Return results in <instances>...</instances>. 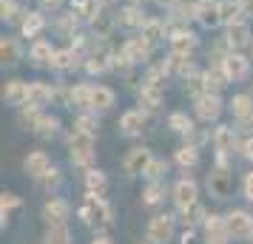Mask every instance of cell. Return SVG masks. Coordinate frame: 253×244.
I'll list each match as a JSON object with an SVG mask.
<instances>
[{"label": "cell", "mask_w": 253, "mask_h": 244, "mask_svg": "<svg viewBox=\"0 0 253 244\" xmlns=\"http://www.w3.org/2000/svg\"><path fill=\"white\" fill-rule=\"evenodd\" d=\"M40 219L46 221V227H54V224H69L71 219V202L66 196H57V193H48L43 208H40Z\"/></svg>", "instance_id": "8"}, {"label": "cell", "mask_w": 253, "mask_h": 244, "mask_svg": "<svg viewBox=\"0 0 253 244\" xmlns=\"http://www.w3.org/2000/svg\"><path fill=\"white\" fill-rule=\"evenodd\" d=\"M145 125H148V114H145L139 105L137 108L123 111L120 119H117V131H120V137H126V139H137V137H142Z\"/></svg>", "instance_id": "10"}, {"label": "cell", "mask_w": 253, "mask_h": 244, "mask_svg": "<svg viewBox=\"0 0 253 244\" xmlns=\"http://www.w3.org/2000/svg\"><path fill=\"white\" fill-rule=\"evenodd\" d=\"M205 187L211 199H216V202H228L230 193H233V171H230V165L225 162H216L205 176Z\"/></svg>", "instance_id": "3"}, {"label": "cell", "mask_w": 253, "mask_h": 244, "mask_svg": "<svg viewBox=\"0 0 253 244\" xmlns=\"http://www.w3.org/2000/svg\"><path fill=\"white\" fill-rule=\"evenodd\" d=\"M26 14H29V9H26L20 0H0V17H3V23L20 26Z\"/></svg>", "instance_id": "36"}, {"label": "cell", "mask_w": 253, "mask_h": 244, "mask_svg": "<svg viewBox=\"0 0 253 244\" xmlns=\"http://www.w3.org/2000/svg\"><path fill=\"white\" fill-rule=\"evenodd\" d=\"M165 125H168L176 137L188 139V137L196 131V116H191L188 111H171V114H168V119H165Z\"/></svg>", "instance_id": "29"}, {"label": "cell", "mask_w": 253, "mask_h": 244, "mask_svg": "<svg viewBox=\"0 0 253 244\" xmlns=\"http://www.w3.org/2000/svg\"><path fill=\"white\" fill-rule=\"evenodd\" d=\"M251 94H253V82H251Z\"/></svg>", "instance_id": "56"}, {"label": "cell", "mask_w": 253, "mask_h": 244, "mask_svg": "<svg viewBox=\"0 0 253 244\" xmlns=\"http://www.w3.org/2000/svg\"><path fill=\"white\" fill-rule=\"evenodd\" d=\"M54 51L57 46L46 40V37H37L29 43V63L35 66V69H51V60H54Z\"/></svg>", "instance_id": "19"}, {"label": "cell", "mask_w": 253, "mask_h": 244, "mask_svg": "<svg viewBox=\"0 0 253 244\" xmlns=\"http://www.w3.org/2000/svg\"><path fill=\"white\" fill-rule=\"evenodd\" d=\"M114 105H117V91L111 85H105V82H97L91 88V111L105 114V111H111Z\"/></svg>", "instance_id": "28"}, {"label": "cell", "mask_w": 253, "mask_h": 244, "mask_svg": "<svg viewBox=\"0 0 253 244\" xmlns=\"http://www.w3.org/2000/svg\"><path fill=\"white\" fill-rule=\"evenodd\" d=\"M248 51H251V60H253V43H251V48H248Z\"/></svg>", "instance_id": "54"}, {"label": "cell", "mask_w": 253, "mask_h": 244, "mask_svg": "<svg viewBox=\"0 0 253 244\" xmlns=\"http://www.w3.org/2000/svg\"><path fill=\"white\" fill-rule=\"evenodd\" d=\"M0 97H3V105H9V108H23V105L29 103V82L12 77V80L3 82Z\"/></svg>", "instance_id": "20"}, {"label": "cell", "mask_w": 253, "mask_h": 244, "mask_svg": "<svg viewBox=\"0 0 253 244\" xmlns=\"http://www.w3.org/2000/svg\"><path fill=\"white\" fill-rule=\"evenodd\" d=\"M151 159H154L151 148H145V145H134V148H128V153L123 156V171H126L128 179H137V176L145 174V168H148Z\"/></svg>", "instance_id": "16"}, {"label": "cell", "mask_w": 253, "mask_h": 244, "mask_svg": "<svg viewBox=\"0 0 253 244\" xmlns=\"http://www.w3.org/2000/svg\"><path fill=\"white\" fill-rule=\"evenodd\" d=\"M239 190H242V199H245L248 205H253V168H251V171H248L245 176H242Z\"/></svg>", "instance_id": "47"}, {"label": "cell", "mask_w": 253, "mask_h": 244, "mask_svg": "<svg viewBox=\"0 0 253 244\" xmlns=\"http://www.w3.org/2000/svg\"><path fill=\"white\" fill-rule=\"evenodd\" d=\"M202 148H196V145H191V142H182L176 151H173V168H179L182 174H191L196 165H199V159H202Z\"/></svg>", "instance_id": "25"}, {"label": "cell", "mask_w": 253, "mask_h": 244, "mask_svg": "<svg viewBox=\"0 0 253 244\" xmlns=\"http://www.w3.org/2000/svg\"><path fill=\"white\" fill-rule=\"evenodd\" d=\"M225 43H228L230 51H242V48H251L253 43V32H251V20L248 17H242L236 23L225 26V37H222Z\"/></svg>", "instance_id": "17"}, {"label": "cell", "mask_w": 253, "mask_h": 244, "mask_svg": "<svg viewBox=\"0 0 253 244\" xmlns=\"http://www.w3.org/2000/svg\"><path fill=\"white\" fill-rule=\"evenodd\" d=\"M60 128H63L60 116H54L51 111H43V116H40V122H37V128H35V137H37V139H43V142L57 139Z\"/></svg>", "instance_id": "34"}, {"label": "cell", "mask_w": 253, "mask_h": 244, "mask_svg": "<svg viewBox=\"0 0 253 244\" xmlns=\"http://www.w3.org/2000/svg\"><path fill=\"white\" fill-rule=\"evenodd\" d=\"M139 35L148 37L151 43L157 46V43H162V40H168V37H171V29H168V20H165V17H148L145 26L139 29Z\"/></svg>", "instance_id": "33"}, {"label": "cell", "mask_w": 253, "mask_h": 244, "mask_svg": "<svg viewBox=\"0 0 253 244\" xmlns=\"http://www.w3.org/2000/svg\"><path fill=\"white\" fill-rule=\"evenodd\" d=\"M145 20H148V14L142 12V6H139V3L120 6V12H117V26L131 29V32H139V29L145 26Z\"/></svg>", "instance_id": "24"}, {"label": "cell", "mask_w": 253, "mask_h": 244, "mask_svg": "<svg viewBox=\"0 0 253 244\" xmlns=\"http://www.w3.org/2000/svg\"><path fill=\"white\" fill-rule=\"evenodd\" d=\"M91 82H74V85H69V108L71 111H77V114H83V111H91Z\"/></svg>", "instance_id": "27"}, {"label": "cell", "mask_w": 253, "mask_h": 244, "mask_svg": "<svg viewBox=\"0 0 253 244\" xmlns=\"http://www.w3.org/2000/svg\"><path fill=\"white\" fill-rule=\"evenodd\" d=\"M236 156H242L245 162H251V165H253V137H242L239 153H236Z\"/></svg>", "instance_id": "48"}, {"label": "cell", "mask_w": 253, "mask_h": 244, "mask_svg": "<svg viewBox=\"0 0 253 244\" xmlns=\"http://www.w3.org/2000/svg\"><path fill=\"white\" fill-rule=\"evenodd\" d=\"M29 105H37V108L54 105V85L43 80H32L29 82Z\"/></svg>", "instance_id": "31"}, {"label": "cell", "mask_w": 253, "mask_h": 244, "mask_svg": "<svg viewBox=\"0 0 253 244\" xmlns=\"http://www.w3.org/2000/svg\"><path fill=\"white\" fill-rule=\"evenodd\" d=\"M23 60V46H20V40L12 35H3L0 37V63L6 66V69H12Z\"/></svg>", "instance_id": "30"}, {"label": "cell", "mask_w": 253, "mask_h": 244, "mask_svg": "<svg viewBox=\"0 0 253 244\" xmlns=\"http://www.w3.org/2000/svg\"><path fill=\"white\" fill-rule=\"evenodd\" d=\"M196 48H199V37H196L191 29H176V32H171V37H168V51H173V54H188V57H194Z\"/></svg>", "instance_id": "21"}, {"label": "cell", "mask_w": 253, "mask_h": 244, "mask_svg": "<svg viewBox=\"0 0 253 244\" xmlns=\"http://www.w3.org/2000/svg\"><path fill=\"white\" fill-rule=\"evenodd\" d=\"M222 71L228 74V80L236 85V82H248L253 74V60L251 54H242V51H228L222 57Z\"/></svg>", "instance_id": "9"}, {"label": "cell", "mask_w": 253, "mask_h": 244, "mask_svg": "<svg viewBox=\"0 0 253 244\" xmlns=\"http://www.w3.org/2000/svg\"><path fill=\"white\" fill-rule=\"evenodd\" d=\"M242 134L236 131V125H216L211 134V145L216 151V159H230L233 153H239Z\"/></svg>", "instance_id": "7"}, {"label": "cell", "mask_w": 253, "mask_h": 244, "mask_svg": "<svg viewBox=\"0 0 253 244\" xmlns=\"http://www.w3.org/2000/svg\"><path fill=\"white\" fill-rule=\"evenodd\" d=\"M242 17H248V9L242 0H222V29L242 20Z\"/></svg>", "instance_id": "42"}, {"label": "cell", "mask_w": 253, "mask_h": 244, "mask_svg": "<svg viewBox=\"0 0 253 244\" xmlns=\"http://www.w3.org/2000/svg\"><path fill=\"white\" fill-rule=\"evenodd\" d=\"M77 216L94 233H108L111 224H114V208L108 205L105 196H94V193H85L83 205L77 208Z\"/></svg>", "instance_id": "1"}, {"label": "cell", "mask_w": 253, "mask_h": 244, "mask_svg": "<svg viewBox=\"0 0 253 244\" xmlns=\"http://www.w3.org/2000/svg\"><path fill=\"white\" fill-rule=\"evenodd\" d=\"M176 213H154L145 224V239L154 244H171L176 239Z\"/></svg>", "instance_id": "6"}, {"label": "cell", "mask_w": 253, "mask_h": 244, "mask_svg": "<svg viewBox=\"0 0 253 244\" xmlns=\"http://www.w3.org/2000/svg\"><path fill=\"white\" fill-rule=\"evenodd\" d=\"M54 168V162H51V156H48V151H43V148H35V151L26 153L23 159V171L29 179H35L37 185L46 179V174Z\"/></svg>", "instance_id": "14"}, {"label": "cell", "mask_w": 253, "mask_h": 244, "mask_svg": "<svg viewBox=\"0 0 253 244\" xmlns=\"http://www.w3.org/2000/svg\"><path fill=\"white\" fill-rule=\"evenodd\" d=\"M194 17H196V23L202 29H208V32L219 29L222 26V0H196Z\"/></svg>", "instance_id": "15"}, {"label": "cell", "mask_w": 253, "mask_h": 244, "mask_svg": "<svg viewBox=\"0 0 253 244\" xmlns=\"http://www.w3.org/2000/svg\"><path fill=\"white\" fill-rule=\"evenodd\" d=\"M233 125H236V131L242 137H253V114L242 116V119H233Z\"/></svg>", "instance_id": "49"}, {"label": "cell", "mask_w": 253, "mask_h": 244, "mask_svg": "<svg viewBox=\"0 0 253 244\" xmlns=\"http://www.w3.org/2000/svg\"><path fill=\"white\" fill-rule=\"evenodd\" d=\"M225 85H230V80H228V74L222 71V63H213L211 69H205V91L222 94Z\"/></svg>", "instance_id": "39"}, {"label": "cell", "mask_w": 253, "mask_h": 244, "mask_svg": "<svg viewBox=\"0 0 253 244\" xmlns=\"http://www.w3.org/2000/svg\"><path fill=\"white\" fill-rule=\"evenodd\" d=\"M199 233H202V244H230L225 213H208Z\"/></svg>", "instance_id": "12"}, {"label": "cell", "mask_w": 253, "mask_h": 244, "mask_svg": "<svg viewBox=\"0 0 253 244\" xmlns=\"http://www.w3.org/2000/svg\"><path fill=\"white\" fill-rule=\"evenodd\" d=\"M20 29V37H26L29 43L37 40V37H43V32L48 29V20H46V12H40V9H32V12L23 17V23L17 26Z\"/></svg>", "instance_id": "22"}, {"label": "cell", "mask_w": 253, "mask_h": 244, "mask_svg": "<svg viewBox=\"0 0 253 244\" xmlns=\"http://www.w3.org/2000/svg\"><path fill=\"white\" fill-rule=\"evenodd\" d=\"M43 111L46 108H37V105H29L26 103L23 108H17V125L23 131H29V134H35V128H37V122H40V116H43Z\"/></svg>", "instance_id": "38"}, {"label": "cell", "mask_w": 253, "mask_h": 244, "mask_svg": "<svg viewBox=\"0 0 253 244\" xmlns=\"http://www.w3.org/2000/svg\"><path fill=\"white\" fill-rule=\"evenodd\" d=\"M97 3H100V6H105V9H108V6H111L114 0H97Z\"/></svg>", "instance_id": "53"}, {"label": "cell", "mask_w": 253, "mask_h": 244, "mask_svg": "<svg viewBox=\"0 0 253 244\" xmlns=\"http://www.w3.org/2000/svg\"><path fill=\"white\" fill-rule=\"evenodd\" d=\"M251 244H253V239H251Z\"/></svg>", "instance_id": "58"}, {"label": "cell", "mask_w": 253, "mask_h": 244, "mask_svg": "<svg viewBox=\"0 0 253 244\" xmlns=\"http://www.w3.org/2000/svg\"><path fill=\"white\" fill-rule=\"evenodd\" d=\"M83 60H85V54H83L80 48H74L69 43V46H63L54 51V60H51V71L54 74H69V71H77L83 66Z\"/></svg>", "instance_id": "18"}, {"label": "cell", "mask_w": 253, "mask_h": 244, "mask_svg": "<svg viewBox=\"0 0 253 244\" xmlns=\"http://www.w3.org/2000/svg\"><path fill=\"white\" fill-rule=\"evenodd\" d=\"M23 208V199L17 193H0V227H9L12 213Z\"/></svg>", "instance_id": "41"}, {"label": "cell", "mask_w": 253, "mask_h": 244, "mask_svg": "<svg viewBox=\"0 0 253 244\" xmlns=\"http://www.w3.org/2000/svg\"><path fill=\"white\" fill-rule=\"evenodd\" d=\"M120 48L126 51V57L131 60L134 66H151V57H154V43H151L148 37H142L139 32L128 37Z\"/></svg>", "instance_id": "13"}, {"label": "cell", "mask_w": 253, "mask_h": 244, "mask_svg": "<svg viewBox=\"0 0 253 244\" xmlns=\"http://www.w3.org/2000/svg\"><path fill=\"white\" fill-rule=\"evenodd\" d=\"M40 185L46 187L48 193H54V190H57V187L63 185V174H60V168H57V165H54V168L48 171V174H46V179H43Z\"/></svg>", "instance_id": "46"}, {"label": "cell", "mask_w": 253, "mask_h": 244, "mask_svg": "<svg viewBox=\"0 0 253 244\" xmlns=\"http://www.w3.org/2000/svg\"><path fill=\"white\" fill-rule=\"evenodd\" d=\"M171 202L173 208H188V205H194L199 202V182H196L191 174H182L176 182L171 185Z\"/></svg>", "instance_id": "11"}, {"label": "cell", "mask_w": 253, "mask_h": 244, "mask_svg": "<svg viewBox=\"0 0 253 244\" xmlns=\"http://www.w3.org/2000/svg\"><path fill=\"white\" fill-rule=\"evenodd\" d=\"M63 3H66V0H37V9L46 12V14H57L60 9H63Z\"/></svg>", "instance_id": "50"}, {"label": "cell", "mask_w": 253, "mask_h": 244, "mask_svg": "<svg viewBox=\"0 0 253 244\" xmlns=\"http://www.w3.org/2000/svg\"><path fill=\"white\" fill-rule=\"evenodd\" d=\"M137 3H139V0H137ZM142 3H148V0H142Z\"/></svg>", "instance_id": "57"}, {"label": "cell", "mask_w": 253, "mask_h": 244, "mask_svg": "<svg viewBox=\"0 0 253 244\" xmlns=\"http://www.w3.org/2000/svg\"><path fill=\"white\" fill-rule=\"evenodd\" d=\"M225 111H228V103L222 100V94L202 91L199 97H194V116H196V122H202V125L219 122V116Z\"/></svg>", "instance_id": "4"}, {"label": "cell", "mask_w": 253, "mask_h": 244, "mask_svg": "<svg viewBox=\"0 0 253 244\" xmlns=\"http://www.w3.org/2000/svg\"><path fill=\"white\" fill-rule=\"evenodd\" d=\"M88 26H91L94 37H108V35H111V29L117 26V14H111L105 6H100V12L88 20Z\"/></svg>", "instance_id": "37"}, {"label": "cell", "mask_w": 253, "mask_h": 244, "mask_svg": "<svg viewBox=\"0 0 253 244\" xmlns=\"http://www.w3.org/2000/svg\"><path fill=\"white\" fill-rule=\"evenodd\" d=\"M88 244H117V242L111 239V233H94V239Z\"/></svg>", "instance_id": "51"}, {"label": "cell", "mask_w": 253, "mask_h": 244, "mask_svg": "<svg viewBox=\"0 0 253 244\" xmlns=\"http://www.w3.org/2000/svg\"><path fill=\"white\" fill-rule=\"evenodd\" d=\"M208 210L202 202H194V205H188V208H179L176 210V221L182 224L185 230H202V221H205Z\"/></svg>", "instance_id": "26"}, {"label": "cell", "mask_w": 253, "mask_h": 244, "mask_svg": "<svg viewBox=\"0 0 253 244\" xmlns=\"http://www.w3.org/2000/svg\"><path fill=\"white\" fill-rule=\"evenodd\" d=\"M71 128L97 137V134H100V114H97V111H83V114L74 116V125H71Z\"/></svg>", "instance_id": "43"}, {"label": "cell", "mask_w": 253, "mask_h": 244, "mask_svg": "<svg viewBox=\"0 0 253 244\" xmlns=\"http://www.w3.org/2000/svg\"><path fill=\"white\" fill-rule=\"evenodd\" d=\"M83 190L94 193V196H105L108 193V174L100 171V168H88L83 174Z\"/></svg>", "instance_id": "32"}, {"label": "cell", "mask_w": 253, "mask_h": 244, "mask_svg": "<svg viewBox=\"0 0 253 244\" xmlns=\"http://www.w3.org/2000/svg\"><path fill=\"white\" fill-rule=\"evenodd\" d=\"M137 244H154V242H148V239H145V242H137Z\"/></svg>", "instance_id": "55"}, {"label": "cell", "mask_w": 253, "mask_h": 244, "mask_svg": "<svg viewBox=\"0 0 253 244\" xmlns=\"http://www.w3.org/2000/svg\"><path fill=\"white\" fill-rule=\"evenodd\" d=\"M228 111H230V116L233 119H242V116H248V114H253V94H233L228 100Z\"/></svg>", "instance_id": "40"}, {"label": "cell", "mask_w": 253, "mask_h": 244, "mask_svg": "<svg viewBox=\"0 0 253 244\" xmlns=\"http://www.w3.org/2000/svg\"><path fill=\"white\" fill-rule=\"evenodd\" d=\"M80 26H83V20L69 9L66 14H57V20H54V32H57L60 37H66V40H74V37H80Z\"/></svg>", "instance_id": "35"}, {"label": "cell", "mask_w": 253, "mask_h": 244, "mask_svg": "<svg viewBox=\"0 0 253 244\" xmlns=\"http://www.w3.org/2000/svg\"><path fill=\"white\" fill-rule=\"evenodd\" d=\"M157 3H160L162 9H165V12H168V9H173V6H179V3H182V0H157Z\"/></svg>", "instance_id": "52"}, {"label": "cell", "mask_w": 253, "mask_h": 244, "mask_svg": "<svg viewBox=\"0 0 253 244\" xmlns=\"http://www.w3.org/2000/svg\"><path fill=\"white\" fill-rule=\"evenodd\" d=\"M173 162H168V159H162V156H154L148 162V168H145V174H142V179L145 182H165V174H168V168H171Z\"/></svg>", "instance_id": "44"}, {"label": "cell", "mask_w": 253, "mask_h": 244, "mask_svg": "<svg viewBox=\"0 0 253 244\" xmlns=\"http://www.w3.org/2000/svg\"><path fill=\"white\" fill-rule=\"evenodd\" d=\"M165 199H171V187L165 185V182H145V187H142V196H139L142 208L157 210V208H162V205H165Z\"/></svg>", "instance_id": "23"}, {"label": "cell", "mask_w": 253, "mask_h": 244, "mask_svg": "<svg viewBox=\"0 0 253 244\" xmlns=\"http://www.w3.org/2000/svg\"><path fill=\"white\" fill-rule=\"evenodd\" d=\"M43 244H74V236H71L69 224L46 227V233H43Z\"/></svg>", "instance_id": "45"}, {"label": "cell", "mask_w": 253, "mask_h": 244, "mask_svg": "<svg viewBox=\"0 0 253 244\" xmlns=\"http://www.w3.org/2000/svg\"><path fill=\"white\" fill-rule=\"evenodd\" d=\"M228 221V233L233 244H251L253 239V213L248 208H230L225 213Z\"/></svg>", "instance_id": "5"}, {"label": "cell", "mask_w": 253, "mask_h": 244, "mask_svg": "<svg viewBox=\"0 0 253 244\" xmlns=\"http://www.w3.org/2000/svg\"><path fill=\"white\" fill-rule=\"evenodd\" d=\"M94 145H97V137L71 128L69 137H66V151H69L71 165H74V168H83V171L94 168V156H97Z\"/></svg>", "instance_id": "2"}]
</instances>
